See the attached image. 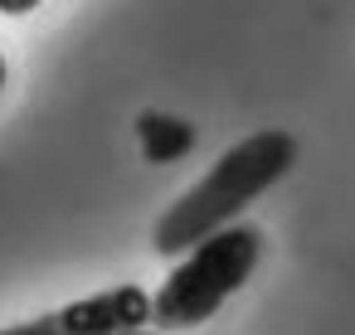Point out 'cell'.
Returning <instances> with one entry per match:
<instances>
[{
    "label": "cell",
    "mask_w": 355,
    "mask_h": 335,
    "mask_svg": "<svg viewBox=\"0 0 355 335\" xmlns=\"http://www.w3.org/2000/svg\"><path fill=\"white\" fill-rule=\"evenodd\" d=\"M297 161V141L287 132H253L248 141H239L234 151H224L214 161V170L190 185L156 224V253L161 257H185L195 243H205L209 233L229 228L258 194H268Z\"/></svg>",
    "instance_id": "1"
},
{
    "label": "cell",
    "mask_w": 355,
    "mask_h": 335,
    "mask_svg": "<svg viewBox=\"0 0 355 335\" xmlns=\"http://www.w3.org/2000/svg\"><path fill=\"white\" fill-rule=\"evenodd\" d=\"M258 257H263V233L253 224H229V228L209 233L205 243H195L180 257V267L151 296V325L156 330H195V325H205L253 277Z\"/></svg>",
    "instance_id": "2"
},
{
    "label": "cell",
    "mask_w": 355,
    "mask_h": 335,
    "mask_svg": "<svg viewBox=\"0 0 355 335\" xmlns=\"http://www.w3.org/2000/svg\"><path fill=\"white\" fill-rule=\"evenodd\" d=\"M0 88H6V59H0Z\"/></svg>",
    "instance_id": "6"
},
{
    "label": "cell",
    "mask_w": 355,
    "mask_h": 335,
    "mask_svg": "<svg viewBox=\"0 0 355 335\" xmlns=\"http://www.w3.org/2000/svg\"><path fill=\"white\" fill-rule=\"evenodd\" d=\"M137 136H141V151L146 161H180L190 146H195V127L180 122V117H166V112H146L137 117Z\"/></svg>",
    "instance_id": "4"
},
{
    "label": "cell",
    "mask_w": 355,
    "mask_h": 335,
    "mask_svg": "<svg viewBox=\"0 0 355 335\" xmlns=\"http://www.w3.org/2000/svg\"><path fill=\"white\" fill-rule=\"evenodd\" d=\"M127 335H156V330H127Z\"/></svg>",
    "instance_id": "7"
},
{
    "label": "cell",
    "mask_w": 355,
    "mask_h": 335,
    "mask_svg": "<svg viewBox=\"0 0 355 335\" xmlns=\"http://www.w3.org/2000/svg\"><path fill=\"white\" fill-rule=\"evenodd\" d=\"M151 325V296L141 287H112L83 301H69L59 311H44L35 320L6 325L0 335H127Z\"/></svg>",
    "instance_id": "3"
},
{
    "label": "cell",
    "mask_w": 355,
    "mask_h": 335,
    "mask_svg": "<svg viewBox=\"0 0 355 335\" xmlns=\"http://www.w3.org/2000/svg\"><path fill=\"white\" fill-rule=\"evenodd\" d=\"M40 0H0V15H30Z\"/></svg>",
    "instance_id": "5"
}]
</instances>
